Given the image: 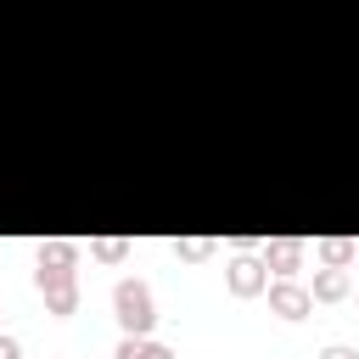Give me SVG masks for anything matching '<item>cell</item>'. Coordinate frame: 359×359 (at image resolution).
<instances>
[{"instance_id": "cell-1", "label": "cell", "mask_w": 359, "mask_h": 359, "mask_svg": "<svg viewBox=\"0 0 359 359\" xmlns=\"http://www.w3.org/2000/svg\"><path fill=\"white\" fill-rule=\"evenodd\" d=\"M34 280L45 292V309L56 320H67L79 309V247L73 241H39L34 252Z\"/></svg>"}, {"instance_id": "cell-2", "label": "cell", "mask_w": 359, "mask_h": 359, "mask_svg": "<svg viewBox=\"0 0 359 359\" xmlns=\"http://www.w3.org/2000/svg\"><path fill=\"white\" fill-rule=\"evenodd\" d=\"M112 314H118V325H123L129 337H151V325H157L151 286H146V280H118V286H112Z\"/></svg>"}, {"instance_id": "cell-3", "label": "cell", "mask_w": 359, "mask_h": 359, "mask_svg": "<svg viewBox=\"0 0 359 359\" xmlns=\"http://www.w3.org/2000/svg\"><path fill=\"white\" fill-rule=\"evenodd\" d=\"M269 309H275L280 320H303V314L314 309V292L297 286L292 275H275V280H269Z\"/></svg>"}, {"instance_id": "cell-4", "label": "cell", "mask_w": 359, "mask_h": 359, "mask_svg": "<svg viewBox=\"0 0 359 359\" xmlns=\"http://www.w3.org/2000/svg\"><path fill=\"white\" fill-rule=\"evenodd\" d=\"M224 286H230V297H258V292H269V264L264 258H236L224 269Z\"/></svg>"}, {"instance_id": "cell-5", "label": "cell", "mask_w": 359, "mask_h": 359, "mask_svg": "<svg viewBox=\"0 0 359 359\" xmlns=\"http://www.w3.org/2000/svg\"><path fill=\"white\" fill-rule=\"evenodd\" d=\"M314 303H342L348 292H353V280H348V264H325V269H314Z\"/></svg>"}, {"instance_id": "cell-6", "label": "cell", "mask_w": 359, "mask_h": 359, "mask_svg": "<svg viewBox=\"0 0 359 359\" xmlns=\"http://www.w3.org/2000/svg\"><path fill=\"white\" fill-rule=\"evenodd\" d=\"M264 264H269L275 275H297V264H303V241H297V236H275V241H264Z\"/></svg>"}, {"instance_id": "cell-7", "label": "cell", "mask_w": 359, "mask_h": 359, "mask_svg": "<svg viewBox=\"0 0 359 359\" xmlns=\"http://www.w3.org/2000/svg\"><path fill=\"white\" fill-rule=\"evenodd\" d=\"M112 359H174V348H163V342H151V337H129V331H123V342L112 348Z\"/></svg>"}, {"instance_id": "cell-8", "label": "cell", "mask_w": 359, "mask_h": 359, "mask_svg": "<svg viewBox=\"0 0 359 359\" xmlns=\"http://www.w3.org/2000/svg\"><path fill=\"white\" fill-rule=\"evenodd\" d=\"M353 252H359V247H353L348 236H325V241H320V258H325V264H353Z\"/></svg>"}, {"instance_id": "cell-9", "label": "cell", "mask_w": 359, "mask_h": 359, "mask_svg": "<svg viewBox=\"0 0 359 359\" xmlns=\"http://www.w3.org/2000/svg\"><path fill=\"white\" fill-rule=\"evenodd\" d=\"M90 252H95V258H107V264H118V258H129V241H118V236H107V241H95Z\"/></svg>"}, {"instance_id": "cell-10", "label": "cell", "mask_w": 359, "mask_h": 359, "mask_svg": "<svg viewBox=\"0 0 359 359\" xmlns=\"http://www.w3.org/2000/svg\"><path fill=\"white\" fill-rule=\"evenodd\" d=\"M213 241H174V258H208Z\"/></svg>"}, {"instance_id": "cell-11", "label": "cell", "mask_w": 359, "mask_h": 359, "mask_svg": "<svg viewBox=\"0 0 359 359\" xmlns=\"http://www.w3.org/2000/svg\"><path fill=\"white\" fill-rule=\"evenodd\" d=\"M0 359H22V342H17V337H6V331H0Z\"/></svg>"}, {"instance_id": "cell-12", "label": "cell", "mask_w": 359, "mask_h": 359, "mask_svg": "<svg viewBox=\"0 0 359 359\" xmlns=\"http://www.w3.org/2000/svg\"><path fill=\"white\" fill-rule=\"evenodd\" d=\"M320 359H359V353H353V348H348V342H331V348H325V353H320Z\"/></svg>"}]
</instances>
